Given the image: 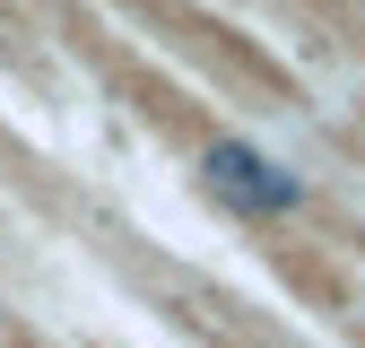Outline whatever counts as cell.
Here are the masks:
<instances>
[{
    "mask_svg": "<svg viewBox=\"0 0 365 348\" xmlns=\"http://www.w3.org/2000/svg\"><path fill=\"white\" fill-rule=\"evenodd\" d=\"M192 174L226 200V209H244V218H296L313 192H304V174L296 165H279L269 148H252V140H235V130H217V140H200L192 148Z\"/></svg>",
    "mask_w": 365,
    "mask_h": 348,
    "instance_id": "6da1fadb",
    "label": "cell"
}]
</instances>
